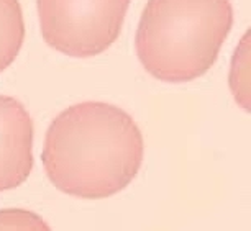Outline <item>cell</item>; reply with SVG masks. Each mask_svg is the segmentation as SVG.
Masks as SVG:
<instances>
[{"instance_id":"6da1fadb","label":"cell","mask_w":251,"mask_h":231,"mask_svg":"<svg viewBox=\"0 0 251 231\" xmlns=\"http://www.w3.org/2000/svg\"><path fill=\"white\" fill-rule=\"evenodd\" d=\"M145 139L128 112L107 102H79L51 121L41 162L66 195L102 200L120 194L138 176Z\"/></svg>"},{"instance_id":"7a4b0ae2","label":"cell","mask_w":251,"mask_h":231,"mask_svg":"<svg viewBox=\"0 0 251 231\" xmlns=\"http://www.w3.org/2000/svg\"><path fill=\"white\" fill-rule=\"evenodd\" d=\"M233 18L230 0H148L135 36L140 63L163 82L202 77L219 58Z\"/></svg>"},{"instance_id":"3957f363","label":"cell","mask_w":251,"mask_h":231,"mask_svg":"<svg viewBox=\"0 0 251 231\" xmlns=\"http://www.w3.org/2000/svg\"><path fill=\"white\" fill-rule=\"evenodd\" d=\"M45 43L66 56L89 59L118 40L130 0H36Z\"/></svg>"},{"instance_id":"277c9868","label":"cell","mask_w":251,"mask_h":231,"mask_svg":"<svg viewBox=\"0 0 251 231\" xmlns=\"http://www.w3.org/2000/svg\"><path fill=\"white\" fill-rule=\"evenodd\" d=\"M33 120L22 102L0 95V192L13 190L30 177Z\"/></svg>"},{"instance_id":"5b68a950","label":"cell","mask_w":251,"mask_h":231,"mask_svg":"<svg viewBox=\"0 0 251 231\" xmlns=\"http://www.w3.org/2000/svg\"><path fill=\"white\" fill-rule=\"evenodd\" d=\"M25 41V17L18 0H0V72L10 68Z\"/></svg>"},{"instance_id":"8992f818","label":"cell","mask_w":251,"mask_h":231,"mask_svg":"<svg viewBox=\"0 0 251 231\" xmlns=\"http://www.w3.org/2000/svg\"><path fill=\"white\" fill-rule=\"evenodd\" d=\"M228 84L236 103L248 113L250 112V30H246L243 38H241L238 48L235 51L233 59H231Z\"/></svg>"},{"instance_id":"52a82bcc","label":"cell","mask_w":251,"mask_h":231,"mask_svg":"<svg viewBox=\"0 0 251 231\" xmlns=\"http://www.w3.org/2000/svg\"><path fill=\"white\" fill-rule=\"evenodd\" d=\"M0 230H50V225L40 215L30 210H0Z\"/></svg>"}]
</instances>
